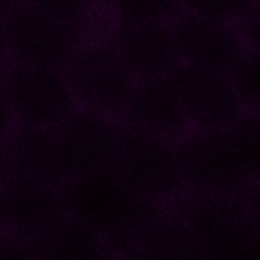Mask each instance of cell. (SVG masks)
Here are the masks:
<instances>
[{"mask_svg":"<svg viewBox=\"0 0 260 260\" xmlns=\"http://www.w3.org/2000/svg\"><path fill=\"white\" fill-rule=\"evenodd\" d=\"M61 195L66 213L99 235L107 250L125 254L163 213L161 203L137 195L111 169L70 177Z\"/></svg>","mask_w":260,"mask_h":260,"instance_id":"cell-1","label":"cell"},{"mask_svg":"<svg viewBox=\"0 0 260 260\" xmlns=\"http://www.w3.org/2000/svg\"><path fill=\"white\" fill-rule=\"evenodd\" d=\"M177 157L186 187L198 193H239L259 171L257 117L239 116L222 128L201 129L177 148Z\"/></svg>","mask_w":260,"mask_h":260,"instance_id":"cell-2","label":"cell"},{"mask_svg":"<svg viewBox=\"0 0 260 260\" xmlns=\"http://www.w3.org/2000/svg\"><path fill=\"white\" fill-rule=\"evenodd\" d=\"M257 197L245 189L233 195L198 193L183 210L201 257L256 260L260 257Z\"/></svg>","mask_w":260,"mask_h":260,"instance_id":"cell-3","label":"cell"},{"mask_svg":"<svg viewBox=\"0 0 260 260\" xmlns=\"http://www.w3.org/2000/svg\"><path fill=\"white\" fill-rule=\"evenodd\" d=\"M110 169L133 192L157 203L177 198L186 187L177 149L131 125L117 129Z\"/></svg>","mask_w":260,"mask_h":260,"instance_id":"cell-4","label":"cell"},{"mask_svg":"<svg viewBox=\"0 0 260 260\" xmlns=\"http://www.w3.org/2000/svg\"><path fill=\"white\" fill-rule=\"evenodd\" d=\"M2 85L20 125L55 129L75 111L76 98L59 69L17 61Z\"/></svg>","mask_w":260,"mask_h":260,"instance_id":"cell-5","label":"cell"},{"mask_svg":"<svg viewBox=\"0 0 260 260\" xmlns=\"http://www.w3.org/2000/svg\"><path fill=\"white\" fill-rule=\"evenodd\" d=\"M62 69L75 98L94 113H122L133 90L134 76L111 46H78Z\"/></svg>","mask_w":260,"mask_h":260,"instance_id":"cell-6","label":"cell"},{"mask_svg":"<svg viewBox=\"0 0 260 260\" xmlns=\"http://www.w3.org/2000/svg\"><path fill=\"white\" fill-rule=\"evenodd\" d=\"M3 17L8 50L17 61L62 69L79 46L76 27L27 3H20Z\"/></svg>","mask_w":260,"mask_h":260,"instance_id":"cell-7","label":"cell"},{"mask_svg":"<svg viewBox=\"0 0 260 260\" xmlns=\"http://www.w3.org/2000/svg\"><path fill=\"white\" fill-rule=\"evenodd\" d=\"M166 76L187 120L201 129L222 128L241 116V101L225 75L178 62Z\"/></svg>","mask_w":260,"mask_h":260,"instance_id":"cell-8","label":"cell"},{"mask_svg":"<svg viewBox=\"0 0 260 260\" xmlns=\"http://www.w3.org/2000/svg\"><path fill=\"white\" fill-rule=\"evenodd\" d=\"M64 169L70 177L110 169L117 129L99 113H72L55 128Z\"/></svg>","mask_w":260,"mask_h":260,"instance_id":"cell-9","label":"cell"},{"mask_svg":"<svg viewBox=\"0 0 260 260\" xmlns=\"http://www.w3.org/2000/svg\"><path fill=\"white\" fill-rule=\"evenodd\" d=\"M61 213L59 189L15 174L0 183V224L14 236L32 241Z\"/></svg>","mask_w":260,"mask_h":260,"instance_id":"cell-10","label":"cell"},{"mask_svg":"<svg viewBox=\"0 0 260 260\" xmlns=\"http://www.w3.org/2000/svg\"><path fill=\"white\" fill-rule=\"evenodd\" d=\"M111 49L133 76H166L178 62L172 29L166 21L123 20Z\"/></svg>","mask_w":260,"mask_h":260,"instance_id":"cell-11","label":"cell"},{"mask_svg":"<svg viewBox=\"0 0 260 260\" xmlns=\"http://www.w3.org/2000/svg\"><path fill=\"white\" fill-rule=\"evenodd\" d=\"M171 29L183 62L216 73L227 75L245 50L227 21L187 14L177 18Z\"/></svg>","mask_w":260,"mask_h":260,"instance_id":"cell-12","label":"cell"},{"mask_svg":"<svg viewBox=\"0 0 260 260\" xmlns=\"http://www.w3.org/2000/svg\"><path fill=\"white\" fill-rule=\"evenodd\" d=\"M126 123L161 139L178 137L187 129V116L168 76L140 78L122 110Z\"/></svg>","mask_w":260,"mask_h":260,"instance_id":"cell-13","label":"cell"},{"mask_svg":"<svg viewBox=\"0 0 260 260\" xmlns=\"http://www.w3.org/2000/svg\"><path fill=\"white\" fill-rule=\"evenodd\" d=\"M9 174H15L46 186L62 189L69 175L59 157L55 131L50 128L20 125L8 137Z\"/></svg>","mask_w":260,"mask_h":260,"instance_id":"cell-14","label":"cell"},{"mask_svg":"<svg viewBox=\"0 0 260 260\" xmlns=\"http://www.w3.org/2000/svg\"><path fill=\"white\" fill-rule=\"evenodd\" d=\"M30 242L37 256L46 259H99L108 251L99 235L66 212Z\"/></svg>","mask_w":260,"mask_h":260,"instance_id":"cell-15","label":"cell"},{"mask_svg":"<svg viewBox=\"0 0 260 260\" xmlns=\"http://www.w3.org/2000/svg\"><path fill=\"white\" fill-rule=\"evenodd\" d=\"M134 251V256L148 257H201L183 218L168 216L165 212L142 233Z\"/></svg>","mask_w":260,"mask_h":260,"instance_id":"cell-16","label":"cell"},{"mask_svg":"<svg viewBox=\"0 0 260 260\" xmlns=\"http://www.w3.org/2000/svg\"><path fill=\"white\" fill-rule=\"evenodd\" d=\"M227 79L236 93L241 104L257 108L259 104V61L257 53L244 50L232 69L227 72Z\"/></svg>","mask_w":260,"mask_h":260,"instance_id":"cell-17","label":"cell"},{"mask_svg":"<svg viewBox=\"0 0 260 260\" xmlns=\"http://www.w3.org/2000/svg\"><path fill=\"white\" fill-rule=\"evenodd\" d=\"M187 14L215 18L221 21L236 20L248 15L256 0H175Z\"/></svg>","mask_w":260,"mask_h":260,"instance_id":"cell-18","label":"cell"},{"mask_svg":"<svg viewBox=\"0 0 260 260\" xmlns=\"http://www.w3.org/2000/svg\"><path fill=\"white\" fill-rule=\"evenodd\" d=\"M123 20H157L168 21L178 14L175 0H105Z\"/></svg>","mask_w":260,"mask_h":260,"instance_id":"cell-19","label":"cell"},{"mask_svg":"<svg viewBox=\"0 0 260 260\" xmlns=\"http://www.w3.org/2000/svg\"><path fill=\"white\" fill-rule=\"evenodd\" d=\"M26 3L43 14L78 29L90 9L91 0H26Z\"/></svg>","mask_w":260,"mask_h":260,"instance_id":"cell-20","label":"cell"},{"mask_svg":"<svg viewBox=\"0 0 260 260\" xmlns=\"http://www.w3.org/2000/svg\"><path fill=\"white\" fill-rule=\"evenodd\" d=\"M0 257L29 259V257H38V256L30 241L14 236L12 239H8L0 244Z\"/></svg>","mask_w":260,"mask_h":260,"instance_id":"cell-21","label":"cell"},{"mask_svg":"<svg viewBox=\"0 0 260 260\" xmlns=\"http://www.w3.org/2000/svg\"><path fill=\"white\" fill-rule=\"evenodd\" d=\"M11 111H9V105H8V101H6V94H5V90H3V85L0 84V136H5L8 128H9V123H11Z\"/></svg>","mask_w":260,"mask_h":260,"instance_id":"cell-22","label":"cell"},{"mask_svg":"<svg viewBox=\"0 0 260 260\" xmlns=\"http://www.w3.org/2000/svg\"><path fill=\"white\" fill-rule=\"evenodd\" d=\"M8 174H9L8 151H6V143L3 140V136H0V183L6 178Z\"/></svg>","mask_w":260,"mask_h":260,"instance_id":"cell-23","label":"cell"},{"mask_svg":"<svg viewBox=\"0 0 260 260\" xmlns=\"http://www.w3.org/2000/svg\"><path fill=\"white\" fill-rule=\"evenodd\" d=\"M9 53L8 50V40H6V30H5V24H3V18L0 17V62H3V59L6 58V55Z\"/></svg>","mask_w":260,"mask_h":260,"instance_id":"cell-24","label":"cell"},{"mask_svg":"<svg viewBox=\"0 0 260 260\" xmlns=\"http://www.w3.org/2000/svg\"><path fill=\"white\" fill-rule=\"evenodd\" d=\"M24 0H0V15H6L9 11L17 8Z\"/></svg>","mask_w":260,"mask_h":260,"instance_id":"cell-25","label":"cell"}]
</instances>
